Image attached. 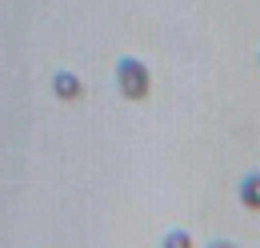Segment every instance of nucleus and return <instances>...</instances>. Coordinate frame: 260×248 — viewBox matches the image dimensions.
I'll return each mask as SVG.
<instances>
[{
    "label": "nucleus",
    "instance_id": "nucleus-1",
    "mask_svg": "<svg viewBox=\"0 0 260 248\" xmlns=\"http://www.w3.org/2000/svg\"><path fill=\"white\" fill-rule=\"evenodd\" d=\"M116 92L124 96V100H144V96L152 92V72H148V64L136 60V56H120V60H116Z\"/></svg>",
    "mask_w": 260,
    "mask_h": 248
},
{
    "label": "nucleus",
    "instance_id": "nucleus-2",
    "mask_svg": "<svg viewBox=\"0 0 260 248\" xmlns=\"http://www.w3.org/2000/svg\"><path fill=\"white\" fill-rule=\"evenodd\" d=\"M52 92L60 96V100H80V96H84V80H80L76 72L60 68V72H52Z\"/></svg>",
    "mask_w": 260,
    "mask_h": 248
},
{
    "label": "nucleus",
    "instance_id": "nucleus-3",
    "mask_svg": "<svg viewBox=\"0 0 260 248\" xmlns=\"http://www.w3.org/2000/svg\"><path fill=\"white\" fill-rule=\"evenodd\" d=\"M236 192H240V204L256 212V208H260V172H256V168L240 176V188H236Z\"/></svg>",
    "mask_w": 260,
    "mask_h": 248
},
{
    "label": "nucleus",
    "instance_id": "nucleus-5",
    "mask_svg": "<svg viewBox=\"0 0 260 248\" xmlns=\"http://www.w3.org/2000/svg\"><path fill=\"white\" fill-rule=\"evenodd\" d=\"M208 248H236V244H232V240H212Z\"/></svg>",
    "mask_w": 260,
    "mask_h": 248
},
{
    "label": "nucleus",
    "instance_id": "nucleus-4",
    "mask_svg": "<svg viewBox=\"0 0 260 248\" xmlns=\"http://www.w3.org/2000/svg\"><path fill=\"white\" fill-rule=\"evenodd\" d=\"M160 248H192V232H188V228H168Z\"/></svg>",
    "mask_w": 260,
    "mask_h": 248
}]
</instances>
